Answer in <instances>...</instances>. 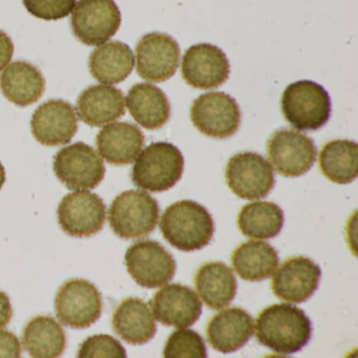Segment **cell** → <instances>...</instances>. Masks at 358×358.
<instances>
[{
	"label": "cell",
	"mask_w": 358,
	"mask_h": 358,
	"mask_svg": "<svg viewBox=\"0 0 358 358\" xmlns=\"http://www.w3.org/2000/svg\"><path fill=\"white\" fill-rule=\"evenodd\" d=\"M255 330L261 345L275 353L291 355L308 345L312 324L299 308L291 303H275L259 313Z\"/></svg>",
	"instance_id": "obj_1"
},
{
	"label": "cell",
	"mask_w": 358,
	"mask_h": 358,
	"mask_svg": "<svg viewBox=\"0 0 358 358\" xmlns=\"http://www.w3.org/2000/svg\"><path fill=\"white\" fill-rule=\"evenodd\" d=\"M160 229L165 240L184 252L200 250L215 234L213 217L194 201L173 203L161 217Z\"/></svg>",
	"instance_id": "obj_2"
},
{
	"label": "cell",
	"mask_w": 358,
	"mask_h": 358,
	"mask_svg": "<svg viewBox=\"0 0 358 358\" xmlns=\"http://www.w3.org/2000/svg\"><path fill=\"white\" fill-rule=\"evenodd\" d=\"M183 171L184 157L179 148L169 142H156L140 154L131 179L142 189L163 192L181 180Z\"/></svg>",
	"instance_id": "obj_3"
},
{
	"label": "cell",
	"mask_w": 358,
	"mask_h": 358,
	"mask_svg": "<svg viewBox=\"0 0 358 358\" xmlns=\"http://www.w3.org/2000/svg\"><path fill=\"white\" fill-rule=\"evenodd\" d=\"M285 119L299 131H316L331 116L328 92L310 80H299L286 87L280 99Z\"/></svg>",
	"instance_id": "obj_4"
},
{
	"label": "cell",
	"mask_w": 358,
	"mask_h": 358,
	"mask_svg": "<svg viewBox=\"0 0 358 358\" xmlns=\"http://www.w3.org/2000/svg\"><path fill=\"white\" fill-rule=\"evenodd\" d=\"M160 208L156 199L142 190H129L119 194L110 208V225L122 238L148 236L158 224Z\"/></svg>",
	"instance_id": "obj_5"
},
{
	"label": "cell",
	"mask_w": 358,
	"mask_h": 358,
	"mask_svg": "<svg viewBox=\"0 0 358 358\" xmlns=\"http://www.w3.org/2000/svg\"><path fill=\"white\" fill-rule=\"evenodd\" d=\"M192 124L203 135L215 139H227L240 129V108L236 100L223 92H210L199 96L190 110Z\"/></svg>",
	"instance_id": "obj_6"
},
{
	"label": "cell",
	"mask_w": 358,
	"mask_h": 358,
	"mask_svg": "<svg viewBox=\"0 0 358 358\" xmlns=\"http://www.w3.org/2000/svg\"><path fill=\"white\" fill-rule=\"evenodd\" d=\"M228 187L243 200L265 198L275 185L270 163L257 152H240L229 159L226 167Z\"/></svg>",
	"instance_id": "obj_7"
},
{
	"label": "cell",
	"mask_w": 358,
	"mask_h": 358,
	"mask_svg": "<svg viewBox=\"0 0 358 358\" xmlns=\"http://www.w3.org/2000/svg\"><path fill=\"white\" fill-rule=\"evenodd\" d=\"M54 171L69 189L89 190L101 183L106 166L93 148L78 142L56 154Z\"/></svg>",
	"instance_id": "obj_8"
},
{
	"label": "cell",
	"mask_w": 358,
	"mask_h": 358,
	"mask_svg": "<svg viewBox=\"0 0 358 358\" xmlns=\"http://www.w3.org/2000/svg\"><path fill=\"white\" fill-rule=\"evenodd\" d=\"M101 293L89 280H71L62 285L55 299L57 317L73 329L89 328L102 314Z\"/></svg>",
	"instance_id": "obj_9"
},
{
	"label": "cell",
	"mask_w": 358,
	"mask_h": 358,
	"mask_svg": "<svg viewBox=\"0 0 358 358\" xmlns=\"http://www.w3.org/2000/svg\"><path fill=\"white\" fill-rule=\"evenodd\" d=\"M73 33L87 45H99L115 36L121 12L114 0H79L73 11Z\"/></svg>",
	"instance_id": "obj_10"
},
{
	"label": "cell",
	"mask_w": 358,
	"mask_h": 358,
	"mask_svg": "<svg viewBox=\"0 0 358 358\" xmlns=\"http://www.w3.org/2000/svg\"><path fill=\"white\" fill-rule=\"evenodd\" d=\"M125 265L138 285L158 288L173 280L177 264L173 255L155 241H140L127 249Z\"/></svg>",
	"instance_id": "obj_11"
},
{
	"label": "cell",
	"mask_w": 358,
	"mask_h": 358,
	"mask_svg": "<svg viewBox=\"0 0 358 358\" xmlns=\"http://www.w3.org/2000/svg\"><path fill=\"white\" fill-rule=\"evenodd\" d=\"M268 156L282 177L297 178L307 173L316 161L313 140L299 131L282 129L275 131L267 144Z\"/></svg>",
	"instance_id": "obj_12"
},
{
	"label": "cell",
	"mask_w": 358,
	"mask_h": 358,
	"mask_svg": "<svg viewBox=\"0 0 358 358\" xmlns=\"http://www.w3.org/2000/svg\"><path fill=\"white\" fill-rule=\"evenodd\" d=\"M57 215L60 227L69 236L89 238L103 228L106 208L100 196L83 190L64 196Z\"/></svg>",
	"instance_id": "obj_13"
},
{
	"label": "cell",
	"mask_w": 358,
	"mask_h": 358,
	"mask_svg": "<svg viewBox=\"0 0 358 358\" xmlns=\"http://www.w3.org/2000/svg\"><path fill=\"white\" fill-rule=\"evenodd\" d=\"M179 62L177 41L164 33L145 35L136 48L138 74L150 83H161L171 79L177 72Z\"/></svg>",
	"instance_id": "obj_14"
},
{
	"label": "cell",
	"mask_w": 358,
	"mask_h": 358,
	"mask_svg": "<svg viewBox=\"0 0 358 358\" xmlns=\"http://www.w3.org/2000/svg\"><path fill=\"white\" fill-rule=\"evenodd\" d=\"M181 73L185 83L194 89H217L229 78V60L215 45H194L184 54Z\"/></svg>",
	"instance_id": "obj_15"
},
{
	"label": "cell",
	"mask_w": 358,
	"mask_h": 358,
	"mask_svg": "<svg viewBox=\"0 0 358 358\" xmlns=\"http://www.w3.org/2000/svg\"><path fill=\"white\" fill-rule=\"evenodd\" d=\"M322 270L317 264L305 257L285 261L272 278V291L278 299L289 303L308 301L317 290Z\"/></svg>",
	"instance_id": "obj_16"
},
{
	"label": "cell",
	"mask_w": 358,
	"mask_h": 358,
	"mask_svg": "<svg viewBox=\"0 0 358 358\" xmlns=\"http://www.w3.org/2000/svg\"><path fill=\"white\" fill-rule=\"evenodd\" d=\"M31 129L35 139L45 146L64 145L78 129L74 108L64 100H50L34 113Z\"/></svg>",
	"instance_id": "obj_17"
},
{
	"label": "cell",
	"mask_w": 358,
	"mask_h": 358,
	"mask_svg": "<svg viewBox=\"0 0 358 358\" xmlns=\"http://www.w3.org/2000/svg\"><path fill=\"white\" fill-rule=\"evenodd\" d=\"M150 303L157 320L175 328L192 326L202 314V303L198 295L184 285L165 286L154 295Z\"/></svg>",
	"instance_id": "obj_18"
},
{
	"label": "cell",
	"mask_w": 358,
	"mask_h": 358,
	"mask_svg": "<svg viewBox=\"0 0 358 358\" xmlns=\"http://www.w3.org/2000/svg\"><path fill=\"white\" fill-rule=\"evenodd\" d=\"M253 318L241 308L215 314L207 326V339L213 349L228 354L244 347L253 334Z\"/></svg>",
	"instance_id": "obj_19"
},
{
	"label": "cell",
	"mask_w": 358,
	"mask_h": 358,
	"mask_svg": "<svg viewBox=\"0 0 358 358\" xmlns=\"http://www.w3.org/2000/svg\"><path fill=\"white\" fill-rule=\"evenodd\" d=\"M144 141L143 133L136 125L129 122L110 123L98 134V152L110 164H131L139 156Z\"/></svg>",
	"instance_id": "obj_20"
},
{
	"label": "cell",
	"mask_w": 358,
	"mask_h": 358,
	"mask_svg": "<svg viewBox=\"0 0 358 358\" xmlns=\"http://www.w3.org/2000/svg\"><path fill=\"white\" fill-rule=\"evenodd\" d=\"M77 113L90 127H103L124 116V96L116 87L93 85L79 96Z\"/></svg>",
	"instance_id": "obj_21"
},
{
	"label": "cell",
	"mask_w": 358,
	"mask_h": 358,
	"mask_svg": "<svg viewBox=\"0 0 358 358\" xmlns=\"http://www.w3.org/2000/svg\"><path fill=\"white\" fill-rule=\"evenodd\" d=\"M115 332L131 345H144L154 338L156 320L150 306L138 297L124 299L113 315Z\"/></svg>",
	"instance_id": "obj_22"
},
{
	"label": "cell",
	"mask_w": 358,
	"mask_h": 358,
	"mask_svg": "<svg viewBox=\"0 0 358 358\" xmlns=\"http://www.w3.org/2000/svg\"><path fill=\"white\" fill-rule=\"evenodd\" d=\"M0 90L16 106H31L45 93V80L41 71L26 62L10 64L0 75Z\"/></svg>",
	"instance_id": "obj_23"
},
{
	"label": "cell",
	"mask_w": 358,
	"mask_h": 358,
	"mask_svg": "<svg viewBox=\"0 0 358 358\" xmlns=\"http://www.w3.org/2000/svg\"><path fill=\"white\" fill-rule=\"evenodd\" d=\"M194 285L205 305L213 310L227 307L238 290L234 272L222 262H210L201 266L194 275Z\"/></svg>",
	"instance_id": "obj_24"
},
{
	"label": "cell",
	"mask_w": 358,
	"mask_h": 358,
	"mask_svg": "<svg viewBox=\"0 0 358 358\" xmlns=\"http://www.w3.org/2000/svg\"><path fill=\"white\" fill-rule=\"evenodd\" d=\"M131 117L144 129H161L171 118V103L164 92L148 83H138L127 94Z\"/></svg>",
	"instance_id": "obj_25"
},
{
	"label": "cell",
	"mask_w": 358,
	"mask_h": 358,
	"mask_svg": "<svg viewBox=\"0 0 358 358\" xmlns=\"http://www.w3.org/2000/svg\"><path fill=\"white\" fill-rule=\"evenodd\" d=\"M135 58L131 48L120 41L100 45L90 56L92 76L106 85H119L131 74Z\"/></svg>",
	"instance_id": "obj_26"
},
{
	"label": "cell",
	"mask_w": 358,
	"mask_h": 358,
	"mask_svg": "<svg viewBox=\"0 0 358 358\" xmlns=\"http://www.w3.org/2000/svg\"><path fill=\"white\" fill-rule=\"evenodd\" d=\"M232 266L242 280L261 282L271 278L278 269V251L269 243L248 241L234 250Z\"/></svg>",
	"instance_id": "obj_27"
},
{
	"label": "cell",
	"mask_w": 358,
	"mask_h": 358,
	"mask_svg": "<svg viewBox=\"0 0 358 358\" xmlns=\"http://www.w3.org/2000/svg\"><path fill=\"white\" fill-rule=\"evenodd\" d=\"M22 345L32 357H59L66 350V332L55 318L37 316L24 328Z\"/></svg>",
	"instance_id": "obj_28"
},
{
	"label": "cell",
	"mask_w": 358,
	"mask_h": 358,
	"mask_svg": "<svg viewBox=\"0 0 358 358\" xmlns=\"http://www.w3.org/2000/svg\"><path fill=\"white\" fill-rule=\"evenodd\" d=\"M322 175L333 183H351L358 176V146L351 140H333L322 146L320 154Z\"/></svg>",
	"instance_id": "obj_29"
},
{
	"label": "cell",
	"mask_w": 358,
	"mask_h": 358,
	"mask_svg": "<svg viewBox=\"0 0 358 358\" xmlns=\"http://www.w3.org/2000/svg\"><path fill=\"white\" fill-rule=\"evenodd\" d=\"M238 226L248 238H272L284 226V213L272 202H253L245 205L238 213Z\"/></svg>",
	"instance_id": "obj_30"
},
{
	"label": "cell",
	"mask_w": 358,
	"mask_h": 358,
	"mask_svg": "<svg viewBox=\"0 0 358 358\" xmlns=\"http://www.w3.org/2000/svg\"><path fill=\"white\" fill-rule=\"evenodd\" d=\"M163 356L166 358H206L207 349L199 333L181 329L169 337Z\"/></svg>",
	"instance_id": "obj_31"
},
{
	"label": "cell",
	"mask_w": 358,
	"mask_h": 358,
	"mask_svg": "<svg viewBox=\"0 0 358 358\" xmlns=\"http://www.w3.org/2000/svg\"><path fill=\"white\" fill-rule=\"evenodd\" d=\"M79 358L93 357H127L125 351L120 341L110 335H95L89 337L81 343L78 351Z\"/></svg>",
	"instance_id": "obj_32"
},
{
	"label": "cell",
	"mask_w": 358,
	"mask_h": 358,
	"mask_svg": "<svg viewBox=\"0 0 358 358\" xmlns=\"http://www.w3.org/2000/svg\"><path fill=\"white\" fill-rule=\"evenodd\" d=\"M29 13L39 20H59L70 15L76 0H22Z\"/></svg>",
	"instance_id": "obj_33"
},
{
	"label": "cell",
	"mask_w": 358,
	"mask_h": 358,
	"mask_svg": "<svg viewBox=\"0 0 358 358\" xmlns=\"http://www.w3.org/2000/svg\"><path fill=\"white\" fill-rule=\"evenodd\" d=\"M22 356V345L14 333L0 330V357L18 358Z\"/></svg>",
	"instance_id": "obj_34"
},
{
	"label": "cell",
	"mask_w": 358,
	"mask_h": 358,
	"mask_svg": "<svg viewBox=\"0 0 358 358\" xmlns=\"http://www.w3.org/2000/svg\"><path fill=\"white\" fill-rule=\"evenodd\" d=\"M13 54V41L7 33L0 31V71L3 70L10 64Z\"/></svg>",
	"instance_id": "obj_35"
},
{
	"label": "cell",
	"mask_w": 358,
	"mask_h": 358,
	"mask_svg": "<svg viewBox=\"0 0 358 358\" xmlns=\"http://www.w3.org/2000/svg\"><path fill=\"white\" fill-rule=\"evenodd\" d=\"M12 306L9 296L0 291V329L5 328L12 318Z\"/></svg>",
	"instance_id": "obj_36"
},
{
	"label": "cell",
	"mask_w": 358,
	"mask_h": 358,
	"mask_svg": "<svg viewBox=\"0 0 358 358\" xmlns=\"http://www.w3.org/2000/svg\"><path fill=\"white\" fill-rule=\"evenodd\" d=\"M6 182V171L3 169V164L0 163V189L3 188V184Z\"/></svg>",
	"instance_id": "obj_37"
}]
</instances>
